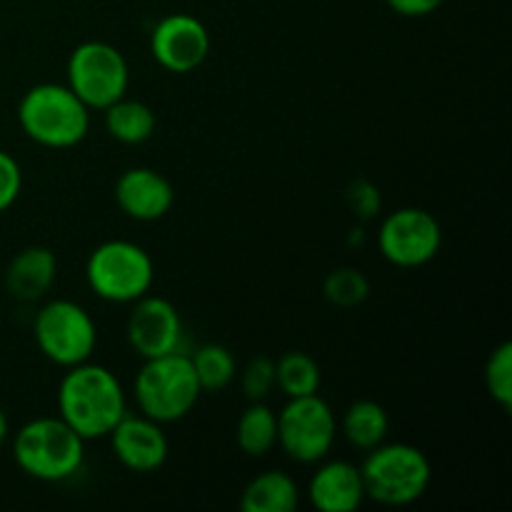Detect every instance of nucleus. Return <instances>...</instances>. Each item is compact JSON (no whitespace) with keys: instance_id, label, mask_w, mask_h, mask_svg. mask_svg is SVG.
Segmentation results:
<instances>
[{"instance_id":"7ed1b4c3","label":"nucleus","mask_w":512,"mask_h":512,"mask_svg":"<svg viewBox=\"0 0 512 512\" xmlns=\"http://www.w3.org/2000/svg\"><path fill=\"white\" fill-rule=\"evenodd\" d=\"M85 443L63 418H35L13 438L15 465L25 475L43 483H63L80 473L85 463Z\"/></svg>"},{"instance_id":"f03ea898","label":"nucleus","mask_w":512,"mask_h":512,"mask_svg":"<svg viewBox=\"0 0 512 512\" xmlns=\"http://www.w3.org/2000/svg\"><path fill=\"white\" fill-rule=\"evenodd\" d=\"M18 123L43 148H73L90 130V108L60 83H38L18 103Z\"/></svg>"},{"instance_id":"4468645a","label":"nucleus","mask_w":512,"mask_h":512,"mask_svg":"<svg viewBox=\"0 0 512 512\" xmlns=\"http://www.w3.org/2000/svg\"><path fill=\"white\" fill-rule=\"evenodd\" d=\"M115 203L128 218L153 223L165 218L175 203L173 183L153 168H128L115 180Z\"/></svg>"},{"instance_id":"423d86ee","label":"nucleus","mask_w":512,"mask_h":512,"mask_svg":"<svg viewBox=\"0 0 512 512\" xmlns=\"http://www.w3.org/2000/svg\"><path fill=\"white\" fill-rule=\"evenodd\" d=\"M85 278L93 293L108 303H135L150 293L155 265L148 250L130 240H105L90 253Z\"/></svg>"},{"instance_id":"f8f14e48","label":"nucleus","mask_w":512,"mask_h":512,"mask_svg":"<svg viewBox=\"0 0 512 512\" xmlns=\"http://www.w3.org/2000/svg\"><path fill=\"white\" fill-rule=\"evenodd\" d=\"M125 333H128L130 348L143 360L180 353L183 318L170 300L148 293L133 303Z\"/></svg>"},{"instance_id":"c756f323","label":"nucleus","mask_w":512,"mask_h":512,"mask_svg":"<svg viewBox=\"0 0 512 512\" xmlns=\"http://www.w3.org/2000/svg\"><path fill=\"white\" fill-rule=\"evenodd\" d=\"M365 235H363V228H355V230H350V243L353 245H358L360 240H363Z\"/></svg>"},{"instance_id":"dca6fc26","label":"nucleus","mask_w":512,"mask_h":512,"mask_svg":"<svg viewBox=\"0 0 512 512\" xmlns=\"http://www.w3.org/2000/svg\"><path fill=\"white\" fill-rule=\"evenodd\" d=\"M58 275L55 253L45 245L23 248L5 270V288L20 303H35L45 298Z\"/></svg>"},{"instance_id":"cd10ccee","label":"nucleus","mask_w":512,"mask_h":512,"mask_svg":"<svg viewBox=\"0 0 512 512\" xmlns=\"http://www.w3.org/2000/svg\"><path fill=\"white\" fill-rule=\"evenodd\" d=\"M385 3L403 18H423V15L435 13L445 0H385Z\"/></svg>"},{"instance_id":"f257e3e1","label":"nucleus","mask_w":512,"mask_h":512,"mask_svg":"<svg viewBox=\"0 0 512 512\" xmlns=\"http://www.w3.org/2000/svg\"><path fill=\"white\" fill-rule=\"evenodd\" d=\"M128 413V400L113 370L98 363L73 365L58 385V415L83 440L108 438Z\"/></svg>"},{"instance_id":"5701e85b","label":"nucleus","mask_w":512,"mask_h":512,"mask_svg":"<svg viewBox=\"0 0 512 512\" xmlns=\"http://www.w3.org/2000/svg\"><path fill=\"white\" fill-rule=\"evenodd\" d=\"M323 295L338 308H355L370 295V280L358 268H338L325 278Z\"/></svg>"},{"instance_id":"0eeeda50","label":"nucleus","mask_w":512,"mask_h":512,"mask_svg":"<svg viewBox=\"0 0 512 512\" xmlns=\"http://www.w3.org/2000/svg\"><path fill=\"white\" fill-rule=\"evenodd\" d=\"M33 338L40 353L60 368L85 363L98 345L95 320L73 300H50L35 313Z\"/></svg>"},{"instance_id":"2eb2a0df","label":"nucleus","mask_w":512,"mask_h":512,"mask_svg":"<svg viewBox=\"0 0 512 512\" xmlns=\"http://www.w3.org/2000/svg\"><path fill=\"white\" fill-rule=\"evenodd\" d=\"M308 498L320 512H355L368 498L363 473L348 460H328L310 478Z\"/></svg>"},{"instance_id":"6ab92c4d","label":"nucleus","mask_w":512,"mask_h":512,"mask_svg":"<svg viewBox=\"0 0 512 512\" xmlns=\"http://www.w3.org/2000/svg\"><path fill=\"white\" fill-rule=\"evenodd\" d=\"M390 418L388 410L375 400H355L343 415V435L353 448L373 450L388 440Z\"/></svg>"},{"instance_id":"393cba45","label":"nucleus","mask_w":512,"mask_h":512,"mask_svg":"<svg viewBox=\"0 0 512 512\" xmlns=\"http://www.w3.org/2000/svg\"><path fill=\"white\" fill-rule=\"evenodd\" d=\"M240 385H243V393L250 403L268 398L275 388V360L265 358V355L250 360L240 373Z\"/></svg>"},{"instance_id":"9b49d317","label":"nucleus","mask_w":512,"mask_h":512,"mask_svg":"<svg viewBox=\"0 0 512 512\" xmlns=\"http://www.w3.org/2000/svg\"><path fill=\"white\" fill-rule=\"evenodd\" d=\"M150 53L170 73H193L208 60L210 33L193 15H165L150 33Z\"/></svg>"},{"instance_id":"aec40b11","label":"nucleus","mask_w":512,"mask_h":512,"mask_svg":"<svg viewBox=\"0 0 512 512\" xmlns=\"http://www.w3.org/2000/svg\"><path fill=\"white\" fill-rule=\"evenodd\" d=\"M235 440L248 458H265L278 445V413H273L263 400L250 403L240 415Z\"/></svg>"},{"instance_id":"ddd939ff","label":"nucleus","mask_w":512,"mask_h":512,"mask_svg":"<svg viewBox=\"0 0 512 512\" xmlns=\"http://www.w3.org/2000/svg\"><path fill=\"white\" fill-rule=\"evenodd\" d=\"M108 438L115 458L133 473H155L168 460L170 445L163 423L143 413H125Z\"/></svg>"},{"instance_id":"6e6552de","label":"nucleus","mask_w":512,"mask_h":512,"mask_svg":"<svg viewBox=\"0 0 512 512\" xmlns=\"http://www.w3.org/2000/svg\"><path fill=\"white\" fill-rule=\"evenodd\" d=\"M68 88L90 110H105L128 93L130 68L125 55L103 40L80 43L68 58Z\"/></svg>"},{"instance_id":"c85d7f7f","label":"nucleus","mask_w":512,"mask_h":512,"mask_svg":"<svg viewBox=\"0 0 512 512\" xmlns=\"http://www.w3.org/2000/svg\"><path fill=\"white\" fill-rule=\"evenodd\" d=\"M8 433H10V428H8V418H5L3 408H0V448H3L5 440H8Z\"/></svg>"},{"instance_id":"1a4fd4ad","label":"nucleus","mask_w":512,"mask_h":512,"mask_svg":"<svg viewBox=\"0 0 512 512\" xmlns=\"http://www.w3.org/2000/svg\"><path fill=\"white\" fill-rule=\"evenodd\" d=\"M335 435L338 420L318 393L288 398V405L278 413V445L300 465H313L328 458Z\"/></svg>"},{"instance_id":"4be33fe9","label":"nucleus","mask_w":512,"mask_h":512,"mask_svg":"<svg viewBox=\"0 0 512 512\" xmlns=\"http://www.w3.org/2000/svg\"><path fill=\"white\" fill-rule=\"evenodd\" d=\"M190 363H193L195 378H198L203 393H220L238 375L233 353L220 343H205L195 348V353L190 355Z\"/></svg>"},{"instance_id":"9d476101","label":"nucleus","mask_w":512,"mask_h":512,"mask_svg":"<svg viewBox=\"0 0 512 512\" xmlns=\"http://www.w3.org/2000/svg\"><path fill=\"white\" fill-rule=\"evenodd\" d=\"M443 245L438 218L423 208H400L383 220L378 230V250L398 268L428 265Z\"/></svg>"},{"instance_id":"20e7f679","label":"nucleus","mask_w":512,"mask_h":512,"mask_svg":"<svg viewBox=\"0 0 512 512\" xmlns=\"http://www.w3.org/2000/svg\"><path fill=\"white\" fill-rule=\"evenodd\" d=\"M363 468L365 495L388 508H403L428 493L433 465L428 455L408 443H380L368 450Z\"/></svg>"},{"instance_id":"a211bd4d","label":"nucleus","mask_w":512,"mask_h":512,"mask_svg":"<svg viewBox=\"0 0 512 512\" xmlns=\"http://www.w3.org/2000/svg\"><path fill=\"white\" fill-rule=\"evenodd\" d=\"M105 130L123 145H140L153 138L155 113L143 100L120 98L103 110Z\"/></svg>"},{"instance_id":"39448f33","label":"nucleus","mask_w":512,"mask_h":512,"mask_svg":"<svg viewBox=\"0 0 512 512\" xmlns=\"http://www.w3.org/2000/svg\"><path fill=\"white\" fill-rule=\"evenodd\" d=\"M133 390L140 413L158 423L183 420L185 415L193 413L203 395L190 355H185L183 350L145 360L135 375Z\"/></svg>"},{"instance_id":"a878e982","label":"nucleus","mask_w":512,"mask_h":512,"mask_svg":"<svg viewBox=\"0 0 512 512\" xmlns=\"http://www.w3.org/2000/svg\"><path fill=\"white\" fill-rule=\"evenodd\" d=\"M345 195H348L350 210H353L360 223L378 218L380 210H383V195H380L378 185H373L370 180H355V183H350Z\"/></svg>"},{"instance_id":"f3484780","label":"nucleus","mask_w":512,"mask_h":512,"mask_svg":"<svg viewBox=\"0 0 512 512\" xmlns=\"http://www.w3.org/2000/svg\"><path fill=\"white\" fill-rule=\"evenodd\" d=\"M300 505V488L283 470H268L245 485L240 508L245 512H295Z\"/></svg>"},{"instance_id":"412c9836","label":"nucleus","mask_w":512,"mask_h":512,"mask_svg":"<svg viewBox=\"0 0 512 512\" xmlns=\"http://www.w3.org/2000/svg\"><path fill=\"white\" fill-rule=\"evenodd\" d=\"M320 383H323L320 365L315 363L308 353L290 350L283 358L275 360V388H278L285 398L315 395L320 390Z\"/></svg>"},{"instance_id":"bb28decb","label":"nucleus","mask_w":512,"mask_h":512,"mask_svg":"<svg viewBox=\"0 0 512 512\" xmlns=\"http://www.w3.org/2000/svg\"><path fill=\"white\" fill-rule=\"evenodd\" d=\"M20 190H23L20 163L10 153L0 150V213H5L18 200Z\"/></svg>"},{"instance_id":"b1692460","label":"nucleus","mask_w":512,"mask_h":512,"mask_svg":"<svg viewBox=\"0 0 512 512\" xmlns=\"http://www.w3.org/2000/svg\"><path fill=\"white\" fill-rule=\"evenodd\" d=\"M485 388L503 410L512 408V345L500 343L485 363Z\"/></svg>"}]
</instances>
